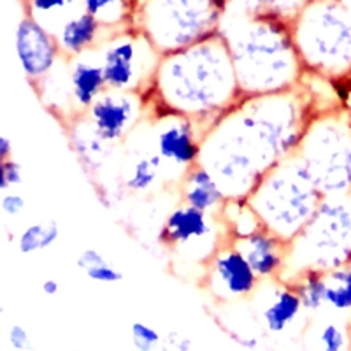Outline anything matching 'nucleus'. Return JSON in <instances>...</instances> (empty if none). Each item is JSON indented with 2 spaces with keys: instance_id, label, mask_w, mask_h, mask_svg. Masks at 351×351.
I'll return each mask as SVG.
<instances>
[{
  "instance_id": "nucleus-28",
  "label": "nucleus",
  "mask_w": 351,
  "mask_h": 351,
  "mask_svg": "<svg viewBox=\"0 0 351 351\" xmlns=\"http://www.w3.org/2000/svg\"><path fill=\"white\" fill-rule=\"evenodd\" d=\"M60 239V227L55 221L49 223H30L25 227L18 236L16 246L21 255H34L55 246Z\"/></svg>"
},
{
  "instance_id": "nucleus-4",
  "label": "nucleus",
  "mask_w": 351,
  "mask_h": 351,
  "mask_svg": "<svg viewBox=\"0 0 351 351\" xmlns=\"http://www.w3.org/2000/svg\"><path fill=\"white\" fill-rule=\"evenodd\" d=\"M306 74L328 81L351 77V2L311 0L291 23Z\"/></svg>"
},
{
  "instance_id": "nucleus-37",
  "label": "nucleus",
  "mask_w": 351,
  "mask_h": 351,
  "mask_svg": "<svg viewBox=\"0 0 351 351\" xmlns=\"http://www.w3.org/2000/svg\"><path fill=\"white\" fill-rule=\"evenodd\" d=\"M40 291H43L46 297L58 295V291H60V281L55 280V278H46V280L40 283Z\"/></svg>"
},
{
  "instance_id": "nucleus-3",
  "label": "nucleus",
  "mask_w": 351,
  "mask_h": 351,
  "mask_svg": "<svg viewBox=\"0 0 351 351\" xmlns=\"http://www.w3.org/2000/svg\"><path fill=\"white\" fill-rule=\"evenodd\" d=\"M227 40L243 97L299 86L306 76L291 25L228 9L218 30Z\"/></svg>"
},
{
  "instance_id": "nucleus-38",
  "label": "nucleus",
  "mask_w": 351,
  "mask_h": 351,
  "mask_svg": "<svg viewBox=\"0 0 351 351\" xmlns=\"http://www.w3.org/2000/svg\"><path fill=\"white\" fill-rule=\"evenodd\" d=\"M12 148H14V144H12V139L9 136H0V162H5V160L12 158Z\"/></svg>"
},
{
  "instance_id": "nucleus-21",
  "label": "nucleus",
  "mask_w": 351,
  "mask_h": 351,
  "mask_svg": "<svg viewBox=\"0 0 351 351\" xmlns=\"http://www.w3.org/2000/svg\"><path fill=\"white\" fill-rule=\"evenodd\" d=\"M165 180L164 162L155 152L149 153H134L130 162H125L123 174H121V190H127L130 193L153 192V188L158 186V183Z\"/></svg>"
},
{
  "instance_id": "nucleus-22",
  "label": "nucleus",
  "mask_w": 351,
  "mask_h": 351,
  "mask_svg": "<svg viewBox=\"0 0 351 351\" xmlns=\"http://www.w3.org/2000/svg\"><path fill=\"white\" fill-rule=\"evenodd\" d=\"M302 343L311 351H351L350 322L322 319L304 330Z\"/></svg>"
},
{
  "instance_id": "nucleus-27",
  "label": "nucleus",
  "mask_w": 351,
  "mask_h": 351,
  "mask_svg": "<svg viewBox=\"0 0 351 351\" xmlns=\"http://www.w3.org/2000/svg\"><path fill=\"white\" fill-rule=\"evenodd\" d=\"M23 2L28 16L36 18L48 30L49 23H53L55 27L53 34L69 16L77 12L76 5H81V0H23Z\"/></svg>"
},
{
  "instance_id": "nucleus-24",
  "label": "nucleus",
  "mask_w": 351,
  "mask_h": 351,
  "mask_svg": "<svg viewBox=\"0 0 351 351\" xmlns=\"http://www.w3.org/2000/svg\"><path fill=\"white\" fill-rule=\"evenodd\" d=\"M137 0H81V9L92 14L104 28L116 32L132 27Z\"/></svg>"
},
{
  "instance_id": "nucleus-18",
  "label": "nucleus",
  "mask_w": 351,
  "mask_h": 351,
  "mask_svg": "<svg viewBox=\"0 0 351 351\" xmlns=\"http://www.w3.org/2000/svg\"><path fill=\"white\" fill-rule=\"evenodd\" d=\"M111 30L104 28L92 14L86 11H77L69 16L55 32L56 43L60 48L62 58L71 60L76 56L97 49L100 44L108 39Z\"/></svg>"
},
{
  "instance_id": "nucleus-34",
  "label": "nucleus",
  "mask_w": 351,
  "mask_h": 351,
  "mask_svg": "<svg viewBox=\"0 0 351 351\" xmlns=\"http://www.w3.org/2000/svg\"><path fill=\"white\" fill-rule=\"evenodd\" d=\"M193 341L181 330H169L162 339L160 351H192Z\"/></svg>"
},
{
  "instance_id": "nucleus-11",
  "label": "nucleus",
  "mask_w": 351,
  "mask_h": 351,
  "mask_svg": "<svg viewBox=\"0 0 351 351\" xmlns=\"http://www.w3.org/2000/svg\"><path fill=\"white\" fill-rule=\"evenodd\" d=\"M153 152L164 162L165 180L169 172L181 181L184 172L200 162L206 128L180 114L153 116Z\"/></svg>"
},
{
  "instance_id": "nucleus-8",
  "label": "nucleus",
  "mask_w": 351,
  "mask_h": 351,
  "mask_svg": "<svg viewBox=\"0 0 351 351\" xmlns=\"http://www.w3.org/2000/svg\"><path fill=\"white\" fill-rule=\"evenodd\" d=\"M344 265H351V206L348 199L325 197L309 223L288 243L281 281L290 283L306 271L328 272Z\"/></svg>"
},
{
  "instance_id": "nucleus-30",
  "label": "nucleus",
  "mask_w": 351,
  "mask_h": 351,
  "mask_svg": "<svg viewBox=\"0 0 351 351\" xmlns=\"http://www.w3.org/2000/svg\"><path fill=\"white\" fill-rule=\"evenodd\" d=\"M130 339L136 351H160L164 335L146 322H134L130 325Z\"/></svg>"
},
{
  "instance_id": "nucleus-23",
  "label": "nucleus",
  "mask_w": 351,
  "mask_h": 351,
  "mask_svg": "<svg viewBox=\"0 0 351 351\" xmlns=\"http://www.w3.org/2000/svg\"><path fill=\"white\" fill-rule=\"evenodd\" d=\"M219 221L223 225L228 241H237L262 228L258 215L247 199H230L219 211Z\"/></svg>"
},
{
  "instance_id": "nucleus-5",
  "label": "nucleus",
  "mask_w": 351,
  "mask_h": 351,
  "mask_svg": "<svg viewBox=\"0 0 351 351\" xmlns=\"http://www.w3.org/2000/svg\"><path fill=\"white\" fill-rule=\"evenodd\" d=\"M324 199V193L316 188L295 155L271 169L255 192L247 197L263 228L285 243L299 236Z\"/></svg>"
},
{
  "instance_id": "nucleus-40",
  "label": "nucleus",
  "mask_w": 351,
  "mask_h": 351,
  "mask_svg": "<svg viewBox=\"0 0 351 351\" xmlns=\"http://www.w3.org/2000/svg\"><path fill=\"white\" fill-rule=\"evenodd\" d=\"M350 328H351V316H350Z\"/></svg>"
},
{
  "instance_id": "nucleus-13",
  "label": "nucleus",
  "mask_w": 351,
  "mask_h": 351,
  "mask_svg": "<svg viewBox=\"0 0 351 351\" xmlns=\"http://www.w3.org/2000/svg\"><path fill=\"white\" fill-rule=\"evenodd\" d=\"M146 111L148 102L141 93L106 90L84 118L100 139L114 146L134 134Z\"/></svg>"
},
{
  "instance_id": "nucleus-14",
  "label": "nucleus",
  "mask_w": 351,
  "mask_h": 351,
  "mask_svg": "<svg viewBox=\"0 0 351 351\" xmlns=\"http://www.w3.org/2000/svg\"><path fill=\"white\" fill-rule=\"evenodd\" d=\"M14 53L23 76L34 88L60 64L62 53L51 30L25 14L14 30Z\"/></svg>"
},
{
  "instance_id": "nucleus-1",
  "label": "nucleus",
  "mask_w": 351,
  "mask_h": 351,
  "mask_svg": "<svg viewBox=\"0 0 351 351\" xmlns=\"http://www.w3.org/2000/svg\"><path fill=\"white\" fill-rule=\"evenodd\" d=\"M315 112L313 93L302 83L287 92L243 97L206 130L199 164L227 200L247 199L271 169L295 155Z\"/></svg>"
},
{
  "instance_id": "nucleus-32",
  "label": "nucleus",
  "mask_w": 351,
  "mask_h": 351,
  "mask_svg": "<svg viewBox=\"0 0 351 351\" xmlns=\"http://www.w3.org/2000/svg\"><path fill=\"white\" fill-rule=\"evenodd\" d=\"M84 274H86V278L90 281L100 285H116L120 283V281H123V272L116 267V265H112L109 260L99 263V265H93V267L88 269Z\"/></svg>"
},
{
  "instance_id": "nucleus-20",
  "label": "nucleus",
  "mask_w": 351,
  "mask_h": 351,
  "mask_svg": "<svg viewBox=\"0 0 351 351\" xmlns=\"http://www.w3.org/2000/svg\"><path fill=\"white\" fill-rule=\"evenodd\" d=\"M69 143L76 153L80 164L88 174H100L106 165V156L109 155V146L93 132L84 116L69 123Z\"/></svg>"
},
{
  "instance_id": "nucleus-7",
  "label": "nucleus",
  "mask_w": 351,
  "mask_h": 351,
  "mask_svg": "<svg viewBox=\"0 0 351 351\" xmlns=\"http://www.w3.org/2000/svg\"><path fill=\"white\" fill-rule=\"evenodd\" d=\"M316 188L330 199L351 193V112L348 108L318 111L295 153Z\"/></svg>"
},
{
  "instance_id": "nucleus-26",
  "label": "nucleus",
  "mask_w": 351,
  "mask_h": 351,
  "mask_svg": "<svg viewBox=\"0 0 351 351\" xmlns=\"http://www.w3.org/2000/svg\"><path fill=\"white\" fill-rule=\"evenodd\" d=\"M309 2L311 0H246L243 8L230 9H241L255 16L272 18V20L291 25L300 16V12L306 9Z\"/></svg>"
},
{
  "instance_id": "nucleus-25",
  "label": "nucleus",
  "mask_w": 351,
  "mask_h": 351,
  "mask_svg": "<svg viewBox=\"0 0 351 351\" xmlns=\"http://www.w3.org/2000/svg\"><path fill=\"white\" fill-rule=\"evenodd\" d=\"M290 285L295 288L302 300L304 311L319 313L327 307V280L325 272L322 271H306L299 274Z\"/></svg>"
},
{
  "instance_id": "nucleus-2",
  "label": "nucleus",
  "mask_w": 351,
  "mask_h": 351,
  "mask_svg": "<svg viewBox=\"0 0 351 351\" xmlns=\"http://www.w3.org/2000/svg\"><path fill=\"white\" fill-rule=\"evenodd\" d=\"M243 99L230 49L221 34L162 55L146 95L153 116L180 114L206 130Z\"/></svg>"
},
{
  "instance_id": "nucleus-33",
  "label": "nucleus",
  "mask_w": 351,
  "mask_h": 351,
  "mask_svg": "<svg viewBox=\"0 0 351 351\" xmlns=\"http://www.w3.org/2000/svg\"><path fill=\"white\" fill-rule=\"evenodd\" d=\"M8 343L14 351H32L34 350L32 335H30V332H28L27 328L20 324H14L9 327Z\"/></svg>"
},
{
  "instance_id": "nucleus-29",
  "label": "nucleus",
  "mask_w": 351,
  "mask_h": 351,
  "mask_svg": "<svg viewBox=\"0 0 351 351\" xmlns=\"http://www.w3.org/2000/svg\"><path fill=\"white\" fill-rule=\"evenodd\" d=\"M327 307L337 315H351V265L325 272Z\"/></svg>"
},
{
  "instance_id": "nucleus-15",
  "label": "nucleus",
  "mask_w": 351,
  "mask_h": 351,
  "mask_svg": "<svg viewBox=\"0 0 351 351\" xmlns=\"http://www.w3.org/2000/svg\"><path fill=\"white\" fill-rule=\"evenodd\" d=\"M250 307L260 330L272 337L288 334L306 313L295 288L281 280L262 281L255 295L250 299Z\"/></svg>"
},
{
  "instance_id": "nucleus-9",
  "label": "nucleus",
  "mask_w": 351,
  "mask_h": 351,
  "mask_svg": "<svg viewBox=\"0 0 351 351\" xmlns=\"http://www.w3.org/2000/svg\"><path fill=\"white\" fill-rule=\"evenodd\" d=\"M99 55L108 90L148 95L162 55L141 30L127 27L109 34Z\"/></svg>"
},
{
  "instance_id": "nucleus-10",
  "label": "nucleus",
  "mask_w": 351,
  "mask_h": 351,
  "mask_svg": "<svg viewBox=\"0 0 351 351\" xmlns=\"http://www.w3.org/2000/svg\"><path fill=\"white\" fill-rule=\"evenodd\" d=\"M228 237L219 221L218 215L199 211V209L180 202L165 216L158 232V243L181 260L206 267V263L227 243Z\"/></svg>"
},
{
  "instance_id": "nucleus-31",
  "label": "nucleus",
  "mask_w": 351,
  "mask_h": 351,
  "mask_svg": "<svg viewBox=\"0 0 351 351\" xmlns=\"http://www.w3.org/2000/svg\"><path fill=\"white\" fill-rule=\"evenodd\" d=\"M23 183V167L14 158L0 162V190L11 192Z\"/></svg>"
},
{
  "instance_id": "nucleus-16",
  "label": "nucleus",
  "mask_w": 351,
  "mask_h": 351,
  "mask_svg": "<svg viewBox=\"0 0 351 351\" xmlns=\"http://www.w3.org/2000/svg\"><path fill=\"white\" fill-rule=\"evenodd\" d=\"M67 81L72 111L77 120L86 114L95 100L108 90L99 48L67 60Z\"/></svg>"
},
{
  "instance_id": "nucleus-12",
  "label": "nucleus",
  "mask_w": 351,
  "mask_h": 351,
  "mask_svg": "<svg viewBox=\"0 0 351 351\" xmlns=\"http://www.w3.org/2000/svg\"><path fill=\"white\" fill-rule=\"evenodd\" d=\"M202 283L219 304L246 302L258 290L260 280L232 241L218 247L202 272Z\"/></svg>"
},
{
  "instance_id": "nucleus-39",
  "label": "nucleus",
  "mask_w": 351,
  "mask_h": 351,
  "mask_svg": "<svg viewBox=\"0 0 351 351\" xmlns=\"http://www.w3.org/2000/svg\"><path fill=\"white\" fill-rule=\"evenodd\" d=\"M225 2H228L230 8H243L246 4V0H225Z\"/></svg>"
},
{
  "instance_id": "nucleus-35",
  "label": "nucleus",
  "mask_w": 351,
  "mask_h": 351,
  "mask_svg": "<svg viewBox=\"0 0 351 351\" xmlns=\"http://www.w3.org/2000/svg\"><path fill=\"white\" fill-rule=\"evenodd\" d=\"M0 208H2V213H4L5 216H11V218H14V216H20L21 213L27 209V200H25V197L21 195V193L11 190V192L2 193V199H0Z\"/></svg>"
},
{
  "instance_id": "nucleus-19",
  "label": "nucleus",
  "mask_w": 351,
  "mask_h": 351,
  "mask_svg": "<svg viewBox=\"0 0 351 351\" xmlns=\"http://www.w3.org/2000/svg\"><path fill=\"white\" fill-rule=\"evenodd\" d=\"M180 202L209 215H219L227 202V197L211 172L204 165L197 164L188 169L181 178Z\"/></svg>"
},
{
  "instance_id": "nucleus-36",
  "label": "nucleus",
  "mask_w": 351,
  "mask_h": 351,
  "mask_svg": "<svg viewBox=\"0 0 351 351\" xmlns=\"http://www.w3.org/2000/svg\"><path fill=\"white\" fill-rule=\"evenodd\" d=\"M106 260L108 258H106L102 252H99L95 247H86V250H83V252L80 253V256L76 258V267L80 269V271L86 272L90 267L99 265V263L106 262Z\"/></svg>"
},
{
  "instance_id": "nucleus-17",
  "label": "nucleus",
  "mask_w": 351,
  "mask_h": 351,
  "mask_svg": "<svg viewBox=\"0 0 351 351\" xmlns=\"http://www.w3.org/2000/svg\"><path fill=\"white\" fill-rule=\"evenodd\" d=\"M232 243L243 253L260 280H281L288 262V243L263 227Z\"/></svg>"
},
{
  "instance_id": "nucleus-6",
  "label": "nucleus",
  "mask_w": 351,
  "mask_h": 351,
  "mask_svg": "<svg viewBox=\"0 0 351 351\" xmlns=\"http://www.w3.org/2000/svg\"><path fill=\"white\" fill-rule=\"evenodd\" d=\"M228 9L225 0H137L132 27L169 55L218 34Z\"/></svg>"
}]
</instances>
